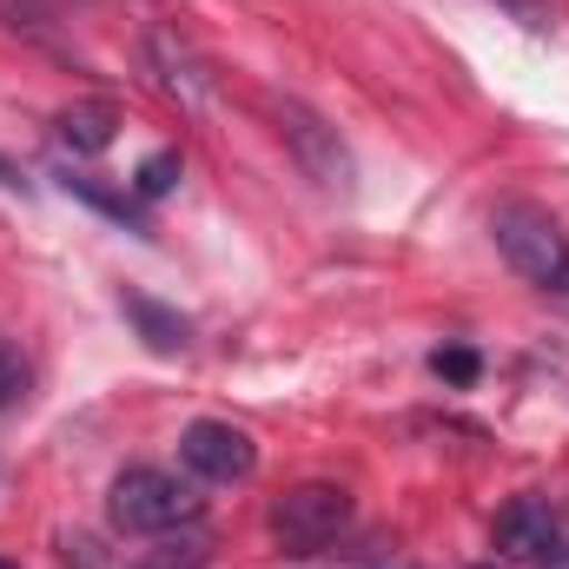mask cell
<instances>
[{
  "instance_id": "5b68a950",
  "label": "cell",
  "mask_w": 569,
  "mask_h": 569,
  "mask_svg": "<svg viewBox=\"0 0 569 569\" xmlns=\"http://www.w3.org/2000/svg\"><path fill=\"white\" fill-rule=\"evenodd\" d=\"M497 550L523 569H563L569 563L563 517H550L543 497H517V503H503V517H497Z\"/></svg>"
},
{
  "instance_id": "8992f818",
  "label": "cell",
  "mask_w": 569,
  "mask_h": 569,
  "mask_svg": "<svg viewBox=\"0 0 569 569\" xmlns=\"http://www.w3.org/2000/svg\"><path fill=\"white\" fill-rule=\"evenodd\" d=\"M179 463L192 477H206V483H246L259 470V443L239 425H226V418H199L179 437Z\"/></svg>"
},
{
  "instance_id": "3957f363",
  "label": "cell",
  "mask_w": 569,
  "mask_h": 569,
  "mask_svg": "<svg viewBox=\"0 0 569 569\" xmlns=\"http://www.w3.org/2000/svg\"><path fill=\"white\" fill-rule=\"evenodd\" d=\"M272 127H279L284 152L298 159V172L311 179V186H325V192H351V152L338 140V127L325 120V113H311L305 100H272Z\"/></svg>"
},
{
  "instance_id": "7c38bea8",
  "label": "cell",
  "mask_w": 569,
  "mask_h": 569,
  "mask_svg": "<svg viewBox=\"0 0 569 569\" xmlns=\"http://www.w3.org/2000/svg\"><path fill=\"white\" fill-rule=\"evenodd\" d=\"M172 179H179V152H152V159L140 166V192H146V199H159Z\"/></svg>"
},
{
  "instance_id": "7a4b0ae2",
  "label": "cell",
  "mask_w": 569,
  "mask_h": 569,
  "mask_svg": "<svg viewBox=\"0 0 569 569\" xmlns=\"http://www.w3.org/2000/svg\"><path fill=\"white\" fill-rule=\"evenodd\" d=\"M107 517H113V530H127V537H166V530H179V523L199 517V490H192L186 477L159 470V463H133V470L113 477Z\"/></svg>"
},
{
  "instance_id": "5bb4252c",
  "label": "cell",
  "mask_w": 569,
  "mask_h": 569,
  "mask_svg": "<svg viewBox=\"0 0 569 569\" xmlns=\"http://www.w3.org/2000/svg\"><path fill=\"white\" fill-rule=\"evenodd\" d=\"M497 7H503V13H517L530 33H543V27H550V0H497Z\"/></svg>"
},
{
  "instance_id": "6da1fadb",
  "label": "cell",
  "mask_w": 569,
  "mask_h": 569,
  "mask_svg": "<svg viewBox=\"0 0 569 569\" xmlns=\"http://www.w3.org/2000/svg\"><path fill=\"white\" fill-rule=\"evenodd\" d=\"M490 239H497V252H503V266H510L517 279L543 284V291H569V232L557 226L550 206H537V199H503V206L490 212Z\"/></svg>"
},
{
  "instance_id": "4fadbf2b",
  "label": "cell",
  "mask_w": 569,
  "mask_h": 569,
  "mask_svg": "<svg viewBox=\"0 0 569 569\" xmlns=\"http://www.w3.org/2000/svg\"><path fill=\"white\" fill-rule=\"evenodd\" d=\"M430 365H437V378H450V385H470V378H477V351H437Z\"/></svg>"
},
{
  "instance_id": "ba28073f",
  "label": "cell",
  "mask_w": 569,
  "mask_h": 569,
  "mask_svg": "<svg viewBox=\"0 0 569 569\" xmlns=\"http://www.w3.org/2000/svg\"><path fill=\"white\" fill-rule=\"evenodd\" d=\"M113 133H120V107L113 100H73L60 113V140L73 146V152H107Z\"/></svg>"
},
{
  "instance_id": "8fae6325",
  "label": "cell",
  "mask_w": 569,
  "mask_h": 569,
  "mask_svg": "<svg viewBox=\"0 0 569 569\" xmlns=\"http://www.w3.org/2000/svg\"><path fill=\"white\" fill-rule=\"evenodd\" d=\"M20 398H27V358L13 345H0V411L20 405Z\"/></svg>"
},
{
  "instance_id": "30bf717a",
  "label": "cell",
  "mask_w": 569,
  "mask_h": 569,
  "mask_svg": "<svg viewBox=\"0 0 569 569\" xmlns=\"http://www.w3.org/2000/svg\"><path fill=\"white\" fill-rule=\"evenodd\" d=\"M67 7H73V0H0V20H7L13 33H27V40H53L60 20H67Z\"/></svg>"
},
{
  "instance_id": "277c9868",
  "label": "cell",
  "mask_w": 569,
  "mask_h": 569,
  "mask_svg": "<svg viewBox=\"0 0 569 569\" xmlns=\"http://www.w3.org/2000/svg\"><path fill=\"white\" fill-rule=\"evenodd\" d=\"M345 523H351V490L345 483H298V490H284L272 503V537L284 550H298V557L338 543Z\"/></svg>"
},
{
  "instance_id": "9a60e30c",
  "label": "cell",
  "mask_w": 569,
  "mask_h": 569,
  "mask_svg": "<svg viewBox=\"0 0 569 569\" xmlns=\"http://www.w3.org/2000/svg\"><path fill=\"white\" fill-rule=\"evenodd\" d=\"M0 569H20V563H7V557H0Z\"/></svg>"
},
{
  "instance_id": "2e32d148",
  "label": "cell",
  "mask_w": 569,
  "mask_h": 569,
  "mask_svg": "<svg viewBox=\"0 0 569 569\" xmlns=\"http://www.w3.org/2000/svg\"><path fill=\"white\" fill-rule=\"evenodd\" d=\"M563 537H569V517H563Z\"/></svg>"
},
{
  "instance_id": "9c48e42d",
  "label": "cell",
  "mask_w": 569,
  "mask_h": 569,
  "mask_svg": "<svg viewBox=\"0 0 569 569\" xmlns=\"http://www.w3.org/2000/svg\"><path fill=\"white\" fill-rule=\"evenodd\" d=\"M120 311L140 325V338L152 345V351H186V318H179V311L152 305L146 291H127V298H120Z\"/></svg>"
},
{
  "instance_id": "52a82bcc",
  "label": "cell",
  "mask_w": 569,
  "mask_h": 569,
  "mask_svg": "<svg viewBox=\"0 0 569 569\" xmlns=\"http://www.w3.org/2000/svg\"><path fill=\"white\" fill-rule=\"evenodd\" d=\"M140 60L146 73H152V87L166 93V100H179V107H206V93H212V73H206V60L172 33V27H152L140 40Z\"/></svg>"
}]
</instances>
